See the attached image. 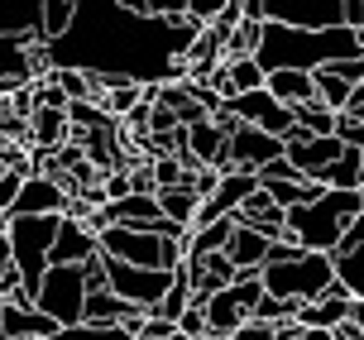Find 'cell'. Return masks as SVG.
Masks as SVG:
<instances>
[{
	"instance_id": "484cf974",
	"label": "cell",
	"mask_w": 364,
	"mask_h": 340,
	"mask_svg": "<svg viewBox=\"0 0 364 340\" xmlns=\"http://www.w3.org/2000/svg\"><path fill=\"white\" fill-rule=\"evenodd\" d=\"M259 182H302V178H297V168H292L288 154H283V159H273L269 168H259Z\"/></svg>"
},
{
	"instance_id": "f1b7e54d",
	"label": "cell",
	"mask_w": 364,
	"mask_h": 340,
	"mask_svg": "<svg viewBox=\"0 0 364 340\" xmlns=\"http://www.w3.org/2000/svg\"><path fill=\"white\" fill-rule=\"evenodd\" d=\"M19 187H24V178H15V173H0V211H10V206H15Z\"/></svg>"
},
{
	"instance_id": "d6986e66",
	"label": "cell",
	"mask_w": 364,
	"mask_h": 340,
	"mask_svg": "<svg viewBox=\"0 0 364 340\" xmlns=\"http://www.w3.org/2000/svg\"><path fill=\"white\" fill-rule=\"evenodd\" d=\"M73 19H77V0H43V48L68 34Z\"/></svg>"
},
{
	"instance_id": "52a82bcc",
	"label": "cell",
	"mask_w": 364,
	"mask_h": 340,
	"mask_svg": "<svg viewBox=\"0 0 364 340\" xmlns=\"http://www.w3.org/2000/svg\"><path fill=\"white\" fill-rule=\"evenodd\" d=\"M96 254H101V240L91 235L87 221H77V216H63V221H58L53 254H48V269H87Z\"/></svg>"
},
{
	"instance_id": "e0dca14e",
	"label": "cell",
	"mask_w": 364,
	"mask_h": 340,
	"mask_svg": "<svg viewBox=\"0 0 364 340\" xmlns=\"http://www.w3.org/2000/svg\"><path fill=\"white\" fill-rule=\"evenodd\" d=\"M159 211H164V221H173L178 230H192L197 225V206H201V197L192 192V187H168V192H159Z\"/></svg>"
},
{
	"instance_id": "7c38bea8",
	"label": "cell",
	"mask_w": 364,
	"mask_h": 340,
	"mask_svg": "<svg viewBox=\"0 0 364 340\" xmlns=\"http://www.w3.org/2000/svg\"><path fill=\"white\" fill-rule=\"evenodd\" d=\"M53 331H63V326L48 322L38 307H15V302L0 307V336L5 340H48Z\"/></svg>"
},
{
	"instance_id": "83f0119b",
	"label": "cell",
	"mask_w": 364,
	"mask_h": 340,
	"mask_svg": "<svg viewBox=\"0 0 364 340\" xmlns=\"http://www.w3.org/2000/svg\"><path fill=\"white\" fill-rule=\"evenodd\" d=\"M230 340H278V326H264V322H245Z\"/></svg>"
},
{
	"instance_id": "e575fe53",
	"label": "cell",
	"mask_w": 364,
	"mask_h": 340,
	"mask_svg": "<svg viewBox=\"0 0 364 340\" xmlns=\"http://www.w3.org/2000/svg\"><path fill=\"white\" fill-rule=\"evenodd\" d=\"M173 340H187V336H173Z\"/></svg>"
},
{
	"instance_id": "30bf717a",
	"label": "cell",
	"mask_w": 364,
	"mask_h": 340,
	"mask_svg": "<svg viewBox=\"0 0 364 340\" xmlns=\"http://www.w3.org/2000/svg\"><path fill=\"white\" fill-rule=\"evenodd\" d=\"M0 38L43 43V0H0Z\"/></svg>"
},
{
	"instance_id": "9c48e42d",
	"label": "cell",
	"mask_w": 364,
	"mask_h": 340,
	"mask_svg": "<svg viewBox=\"0 0 364 340\" xmlns=\"http://www.w3.org/2000/svg\"><path fill=\"white\" fill-rule=\"evenodd\" d=\"M288 149V163L297 168V178L302 182H326V173L336 168V159L346 154V144L336 139H307V144H283Z\"/></svg>"
},
{
	"instance_id": "f546056e",
	"label": "cell",
	"mask_w": 364,
	"mask_h": 340,
	"mask_svg": "<svg viewBox=\"0 0 364 340\" xmlns=\"http://www.w3.org/2000/svg\"><path fill=\"white\" fill-rule=\"evenodd\" d=\"M87 292H106V259L101 254L87 264Z\"/></svg>"
},
{
	"instance_id": "5bb4252c",
	"label": "cell",
	"mask_w": 364,
	"mask_h": 340,
	"mask_svg": "<svg viewBox=\"0 0 364 340\" xmlns=\"http://www.w3.org/2000/svg\"><path fill=\"white\" fill-rule=\"evenodd\" d=\"M264 91H269L278 106H311L316 101V77L311 72H269V82H264Z\"/></svg>"
},
{
	"instance_id": "2e32d148",
	"label": "cell",
	"mask_w": 364,
	"mask_h": 340,
	"mask_svg": "<svg viewBox=\"0 0 364 340\" xmlns=\"http://www.w3.org/2000/svg\"><path fill=\"white\" fill-rule=\"evenodd\" d=\"M68 110H34L29 115V149H48V154H58L63 149V139H68Z\"/></svg>"
},
{
	"instance_id": "7402d4cb",
	"label": "cell",
	"mask_w": 364,
	"mask_h": 340,
	"mask_svg": "<svg viewBox=\"0 0 364 340\" xmlns=\"http://www.w3.org/2000/svg\"><path fill=\"white\" fill-rule=\"evenodd\" d=\"M292 120L307 129L311 139H331V134H336V115H331L321 101H311V106H297V110H292Z\"/></svg>"
},
{
	"instance_id": "7a4b0ae2",
	"label": "cell",
	"mask_w": 364,
	"mask_h": 340,
	"mask_svg": "<svg viewBox=\"0 0 364 340\" xmlns=\"http://www.w3.org/2000/svg\"><path fill=\"white\" fill-rule=\"evenodd\" d=\"M264 292L278 297V302H321L331 287H336V259L331 254H302L297 264H278V269H264Z\"/></svg>"
},
{
	"instance_id": "277c9868",
	"label": "cell",
	"mask_w": 364,
	"mask_h": 340,
	"mask_svg": "<svg viewBox=\"0 0 364 340\" xmlns=\"http://www.w3.org/2000/svg\"><path fill=\"white\" fill-rule=\"evenodd\" d=\"M101 259H106V254H101ZM173 278H178V273L129 269V264H115V259H106V287L120 297V302H129L134 312H159V302H164L168 287H173Z\"/></svg>"
},
{
	"instance_id": "8992f818",
	"label": "cell",
	"mask_w": 364,
	"mask_h": 340,
	"mask_svg": "<svg viewBox=\"0 0 364 340\" xmlns=\"http://www.w3.org/2000/svg\"><path fill=\"white\" fill-rule=\"evenodd\" d=\"M288 149H283V139H273V134H264V129L255 125H235L230 129V144H225V163H230V173H255L259 168H269L273 159H283Z\"/></svg>"
},
{
	"instance_id": "4fadbf2b",
	"label": "cell",
	"mask_w": 364,
	"mask_h": 340,
	"mask_svg": "<svg viewBox=\"0 0 364 340\" xmlns=\"http://www.w3.org/2000/svg\"><path fill=\"white\" fill-rule=\"evenodd\" d=\"M269 245H273V240H264L259 230H250V225H235L230 245H225V259L235 264V273H264Z\"/></svg>"
},
{
	"instance_id": "d6a6232c",
	"label": "cell",
	"mask_w": 364,
	"mask_h": 340,
	"mask_svg": "<svg viewBox=\"0 0 364 340\" xmlns=\"http://www.w3.org/2000/svg\"><path fill=\"white\" fill-rule=\"evenodd\" d=\"M15 269V264H10V245H5V240H0V278H5V273Z\"/></svg>"
},
{
	"instance_id": "3957f363",
	"label": "cell",
	"mask_w": 364,
	"mask_h": 340,
	"mask_svg": "<svg viewBox=\"0 0 364 340\" xmlns=\"http://www.w3.org/2000/svg\"><path fill=\"white\" fill-rule=\"evenodd\" d=\"M34 307L58 326H82L87 312V269H48L34 292Z\"/></svg>"
},
{
	"instance_id": "6da1fadb",
	"label": "cell",
	"mask_w": 364,
	"mask_h": 340,
	"mask_svg": "<svg viewBox=\"0 0 364 340\" xmlns=\"http://www.w3.org/2000/svg\"><path fill=\"white\" fill-rule=\"evenodd\" d=\"M58 221H63V216H10L5 245H10V264H15V273H19V283H24L29 297L38 292L43 273H48V254H53V240H58Z\"/></svg>"
},
{
	"instance_id": "cb8c5ba5",
	"label": "cell",
	"mask_w": 364,
	"mask_h": 340,
	"mask_svg": "<svg viewBox=\"0 0 364 340\" xmlns=\"http://www.w3.org/2000/svg\"><path fill=\"white\" fill-rule=\"evenodd\" d=\"M178 336L187 340H206V312H201V302H192L187 312L178 317Z\"/></svg>"
},
{
	"instance_id": "836d02e7",
	"label": "cell",
	"mask_w": 364,
	"mask_h": 340,
	"mask_svg": "<svg viewBox=\"0 0 364 340\" xmlns=\"http://www.w3.org/2000/svg\"><path fill=\"white\" fill-rule=\"evenodd\" d=\"M10 235V211H0V240Z\"/></svg>"
},
{
	"instance_id": "44dd1931",
	"label": "cell",
	"mask_w": 364,
	"mask_h": 340,
	"mask_svg": "<svg viewBox=\"0 0 364 340\" xmlns=\"http://www.w3.org/2000/svg\"><path fill=\"white\" fill-rule=\"evenodd\" d=\"M192 302H197V297H192V278H187V264H182L178 278H173V287H168V297L159 302V312H154V317H164V322L178 326V317H182Z\"/></svg>"
},
{
	"instance_id": "ffe728a7",
	"label": "cell",
	"mask_w": 364,
	"mask_h": 340,
	"mask_svg": "<svg viewBox=\"0 0 364 340\" xmlns=\"http://www.w3.org/2000/svg\"><path fill=\"white\" fill-rule=\"evenodd\" d=\"M336 283L350 292V302H364V245L355 254H336Z\"/></svg>"
},
{
	"instance_id": "4dcf8cb0",
	"label": "cell",
	"mask_w": 364,
	"mask_h": 340,
	"mask_svg": "<svg viewBox=\"0 0 364 340\" xmlns=\"http://www.w3.org/2000/svg\"><path fill=\"white\" fill-rule=\"evenodd\" d=\"M336 77H341V82H350V87H360L364 82V58H355V63H336Z\"/></svg>"
},
{
	"instance_id": "9a60e30c",
	"label": "cell",
	"mask_w": 364,
	"mask_h": 340,
	"mask_svg": "<svg viewBox=\"0 0 364 340\" xmlns=\"http://www.w3.org/2000/svg\"><path fill=\"white\" fill-rule=\"evenodd\" d=\"M129 317H139L129 302H120L115 292H87V312H82V326H96V331H106V326H125Z\"/></svg>"
},
{
	"instance_id": "d4e9b609",
	"label": "cell",
	"mask_w": 364,
	"mask_h": 340,
	"mask_svg": "<svg viewBox=\"0 0 364 340\" xmlns=\"http://www.w3.org/2000/svg\"><path fill=\"white\" fill-rule=\"evenodd\" d=\"M297 259H302V250H297L288 235H283V240H273V245H269V259H264V269H278V264H297Z\"/></svg>"
},
{
	"instance_id": "603a6c76",
	"label": "cell",
	"mask_w": 364,
	"mask_h": 340,
	"mask_svg": "<svg viewBox=\"0 0 364 340\" xmlns=\"http://www.w3.org/2000/svg\"><path fill=\"white\" fill-rule=\"evenodd\" d=\"M336 139L355 154H364V120L360 115H336Z\"/></svg>"
},
{
	"instance_id": "8fae6325",
	"label": "cell",
	"mask_w": 364,
	"mask_h": 340,
	"mask_svg": "<svg viewBox=\"0 0 364 340\" xmlns=\"http://www.w3.org/2000/svg\"><path fill=\"white\" fill-rule=\"evenodd\" d=\"M350 312H355V302H350L346 287L336 283L326 297H321V302L297 307V326H302V331H341V326L350 322Z\"/></svg>"
},
{
	"instance_id": "ba28073f",
	"label": "cell",
	"mask_w": 364,
	"mask_h": 340,
	"mask_svg": "<svg viewBox=\"0 0 364 340\" xmlns=\"http://www.w3.org/2000/svg\"><path fill=\"white\" fill-rule=\"evenodd\" d=\"M77 201L58 187L53 178H43V173H34V178L19 187L15 206H10V216H68Z\"/></svg>"
},
{
	"instance_id": "ac0fdd59",
	"label": "cell",
	"mask_w": 364,
	"mask_h": 340,
	"mask_svg": "<svg viewBox=\"0 0 364 340\" xmlns=\"http://www.w3.org/2000/svg\"><path fill=\"white\" fill-rule=\"evenodd\" d=\"M230 235H235V216H230V221H216V225H201V230H192V240H187V259L225 254V245H230Z\"/></svg>"
},
{
	"instance_id": "1f68e13d",
	"label": "cell",
	"mask_w": 364,
	"mask_h": 340,
	"mask_svg": "<svg viewBox=\"0 0 364 340\" xmlns=\"http://www.w3.org/2000/svg\"><path fill=\"white\" fill-rule=\"evenodd\" d=\"M346 115H364V82L355 87V96H350V110H346Z\"/></svg>"
},
{
	"instance_id": "4316f807",
	"label": "cell",
	"mask_w": 364,
	"mask_h": 340,
	"mask_svg": "<svg viewBox=\"0 0 364 340\" xmlns=\"http://www.w3.org/2000/svg\"><path fill=\"white\" fill-rule=\"evenodd\" d=\"M364 245V211L355 216V221H350L346 225V235H341V245H336V254H355ZM336 254H331V259H336Z\"/></svg>"
},
{
	"instance_id": "5b68a950",
	"label": "cell",
	"mask_w": 364,
	"mask_h": 340,
	"mask_svg": "<svg viewBox=\"0 0 364 340\" xmlns=\"http://www.w3.org/2000/svg\"><path fill=\"white\" fill-rule=\"evenodd\" d=\"M220 115H230L235 125H255L264 129V134H273V139H288L292 134V110L278 106L269 91H250V96H235V101H220Z\"/></svg>"
}]
</instances>
